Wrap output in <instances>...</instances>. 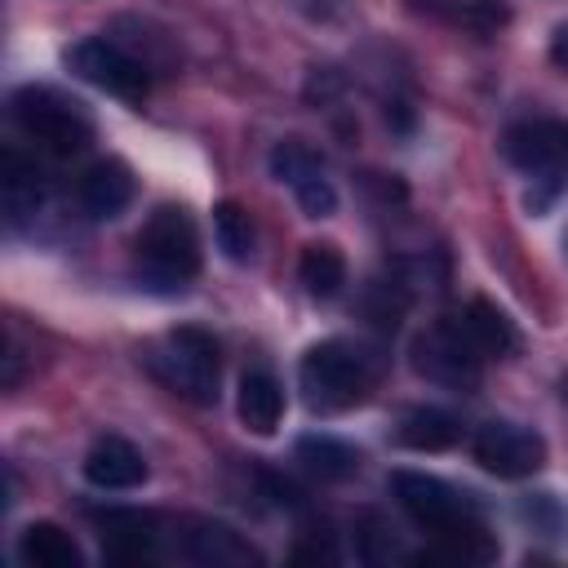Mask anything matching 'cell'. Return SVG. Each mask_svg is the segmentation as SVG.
I'll use <instances>...</instances> for the list:
<instances>
[{
	"instance_id": "6da1fadb",
	"label": "cell",
	"mask_w": 568,
	"mask_h": 568,
	"mask_svg": "<svg viewBox=\"0 0 568 568\" xmlns=\"http://www.w3.org/2000/svg\"><path fill=\"white\" fill-rule=\"evenodd\" d=\"M377 373H382V364L373 351H364L359 342H346V337H328L302 355L297 386L315 413H346L373 395Z\"/></svg>"
},
{
	"instance_id": "7a4b0ae2",
	"label": "cell",
	"mask_w": 568,
	"mask_h": 568,
	"mask_svg": "<svg viewBox=\"0 0 568 568\" xmlns=\"http://www.w3.org/2000/svg\"><path fill=\"white\" fill-rule=\"evenodd\" d=\"M133 271L146 288L182 293L200 275V235L186 209L160 204L133 235Z\"/></svg>"
},
{
	"instance_id": "3957f363",
	"label": "cell",
	"mask_w": 568,
	"mask_h": 568,
	"mask_svg": "<svg viewBox=\"0 0 568 568\" xmlns=\"http://www.w3.org/2000/svg\"><path fill=\"white\" fill-rule=\"evenodd\" d=\"M146 368L160 386H169L173 395L191 399V404H217V386H222V355L213 333L204 328H173L164 333L155 346H146Z\"/></svg>"
},
{
	"instance_id": "277c9868",
	"label": "cell",
	"mask_w": 568,
	"mask_h": 568,
	"mask_svg": "<svg viewBox=\"0 0 568 568\" xmlns=\"http://www.w3.org/2000/svg\"><path fill=\"white\" fill-rule=\"evenodd\" d=\"M9 115H13V124H18L31 142H40V146L53 151V155H75V151H84V146L93 142V120H89V111H84L75 98L49 89V84H22V89L9 98Z\"/></svg>"
},
{
	"instance_id": "5b68a950",
	"label": "cell",
	"mask_w": 568,
	"mask_h": 568,
	"mask_svg": "<svg viewBox=\"0 0 568 568\" xmlns=\"http://www.w3.org/2000/svg\"><path fill=\"white\" fill-rule=\"evenodd\" d=\"M408 359H413V368L426 382L448 386V390H475L479 377H484V355L466 337L462 320H435V324H426L413 337Z\"/></svg>"
},
{
	"instance_id": "8992f818",
	"label": "cell",
	"mask_w": 568,
	"mask_h": 568,
	"mask_svg": "<svg viewBox=\"0 0 568 568\" xmlns=\"http://www.w3.org/2000/svg\"><path fill=\"white\" fill-rule=\"evenodd\" d=\"M390 493L395 501L435 537H448V532H475L484 528L470 497H462L453 484L426 475V470H395L390 475Z\"/></svg>"
},
{
	"instance_id": "52a82bcc",
	"label": "cell",
	"mask_w": 568,
	"mask_h": 568,
	"mask_svg": "<svg viewBox=\"0 0 568 568\" xmlns=\"http://www.w3.org/2000/svg\"><path fill=\"white\" fill-rule=\"evenodd\" d=\"M67 67L89 80L93 89L120 98V102H142L146 89H151V71L115 40V36H89V40H75L67 49Z\"/></svg>"
},
{
	"instance_id": "ba28073f",
	"label": "cell",
	"mask_w": 568,
	"mask_h": 568,
	"mask_svg": "<svg viewBox=\"0 0 568 568\" xmlns=\"http://www.w3.org/2000/svg\"><path fill=\"white\" fill-rule=\"evenodd\" d=\"M475 462L497 479H524L546 466V439L519 422H488L475 435Z\"/></svg>"
},
{
	"instance_id": "9c48e42d",
	"label": "cell",
	"mask_w": 568,
	"mask_h": 568,
	"mask_svg": "<svg viewBox=\"0 0 568 568\" xmlns=\"http://www.w3.org/2000/svg\"><path fill=\"white\" fill-rule=\"evenodd\" d=\"M501 155L532 178H568V120H519L501 138Z\"/></svg>"
},
{
	"instance_id": "30bf717a",
	"label": "cell",
	"mask_w": 568,
	"mask_h": 568,
	"mask_svg": "<svg viewBox=\"0 0 568 568\" xmlns=\"http://www.w3.org/2000/svg\"><path fill=\"white\" fill-rule=\"evenodd\" d=\"M271 173H275V182H284L293 191V200L306 217H328L337 209V191L324 173V160L306 142H297V138L280 142L271 151Z\"/></svg>"
},
{
	"instance_id": "8fae6325",
	"label": "cell",
	"mask_w": 568,
	"mask_h": 568,
	"mask_svg": "<svg viewBox=\"0 0 568 568\" xmlns=\"http://www.w3.org/2000/svg\"><path fill=\"white\" fill-rule=\"evenodd\" d=\"M182 559L200 564V568H253L262 564V550L235 532L231 524H217V519H186L182 532Z\"/></svg>"
},
{
	"instance_id": "7c38bea8",
	"label": "cell",
	"mask_w": 568,
	"mask_h": 568,
	"mask_svg": "<svg viewBox=\"0 0 568 568\" xmlns=\"http://www.w3.org/2000/svg\"><path fill=\"white\" fill-rule=\"evenodd\" d=\"M133 173H129V164H120V160H93L84 173H80V182H75V200H80V209L93 217V222H111V217H120L129 204H133Z\"/></svg>"
},
{
	"instance_id": "4fadbf2b",
	"label": "cell",
	"mask_w": 568,
	"mask_h": 568,
	"mask_svg": "<svg viewBox=\"0 0 568 568\" xmlns=\"http://www.w3.org/2000/svg\"><path fill=\"white\" fill-rule=\"evenodd\" d=\"M84 479L93 488H106V493H124V488H138L146 484V457L120 439V435H102L93 439V448L84 453Z\"/></svg>"
},
{
	"instance_id": "5bb4252c",
	"label": "cell",
	"mask_w": 568,
	"mask_h": 568,
	"mask_svg": "<svg viewBox=\"0 0 568 568\" xmlns=\"http://www.w3.org/2000/svg\"><path fill=\"white\" fill-rule=\"evenodd\" d=\"M413 13H426L435 22H448L470 36H493L510 22V9L501 0H408Z\"/></svg>"
},
{
	"instance_id": "9a60e30c",
	"label": "cell",
	"mask_w": 568,
	"mask_h": 568,
	"mask_svg": "<svg viewBox=\"0 0 568 568\" xmlns=\"http://www.w3.org/2000/svg\"><path fill=\"white\" fill-rule=\"evenodd\" d=\"M462 328H466V337L475 342V351H479L484 359H488V355L506 359V355L519 351V328H515V320H510L501 306H493L488 297L466 302V311H462Z\"/></svg>"
},
{
	"instance_id": "2e32d148",
	"label": "cell",
	"mask_w": 568,
	"mask_h": 568,
	"mask_svg": "<svg viewBox=\"0 0 568 568\" xmlns=\"http://www.w3.org/2000/svg\"><path fill=\"white\" fill-rule=\"evenodd\" d=\"M235 413L253 435H271L280 426V417H284V386L266 368L244 373L240 377V395H235Z\"/></svg>"
},
{
	"instance_id": "e0dca14e",
	"label": "cell",
	"mask_w": 568,
	"mask_h": 568,
	"mask_svg": "<svg viewBox=\"0 0 568 568\" xmlns=\"http://www.w3.org/2000/svg\"><path fill=\"white\" fill-rule=\"evenodd\" d=\"M18 555H22L31 568H80V564H84L75 537H71L67 528L49 524V519L22 528V537H18Z\"/></svg>"
},
{
	"instance_id": "ac0fdd59",
	"label": "cell",
	"mask_w": 568,
	"mask_h": 568,
	"mask_svg": "<svg viewBox=\"0 0 568 568\" xmlns=\"http://www.w3.org/2000/svg\"><path fill=\"white\" fill-rule=\"evenodd\" d=\"M297 284H302L306 297H315V302L337 297L342 284H346V257H342V248L328 244V240L306 244L302 257H297Z\"/></svg>"
},
{
	"instance_id": "d6986e66",
	"label": "cell",
	"mask_w": 568,
	"mask_h": 568,
	"mask_svg": "<svg viewBox=\"0 0 568 568\" xmlns=\"http://www.w3.org/2000/svg\"><path fill=\"white\" fill-rule=\"evenodd\" d=\"M395 435H399L404 448H417V453H444V448L457 444L462 426H457V417L444 413V408H413V413H404V422H399Z\"/></svg>"
},
{
	"instance_id": "ffe728a7",
	"label": "cell",
	"mask_w": 568,
	"mask_h": 568,
	"mask_svg": "<svg viewBox=\"0 0 568 568\" xmlns=\"http://www.w3.org/2000/svg\"><path fill=\"white\" fill-rule=\"evenodd\" d=\"M297 462L320 479H351L359 470V448H351L346 439H333V435H302Z\"/></svg>"
},
{
	"instance_id": "44dd1931",
	"label": "cell",
	"mask_w": 568,
	"mask_h": 568,
	"mask_svg": "<svg viewBox=\"0 0 568 568\" xmlns=\"http://www.w3.org/2000/svg\"><path fill=\"white\" fill-rule=\"evenodd\" d=\"M213 240H217V248H222L231 262H253L257 231H253L248 209L235 204V200H222V204L213 209Z\"/></svg>"
},
{
	"instance_id": "7402d4cb",
	"label": "cell",
	"mask_w": 568,
	"mask_h": 568,
	"mask_svg": "<svg viewBox=\"0 0 568 568\" xmlns=\"http://www.w3.org/2000/svg\"><path fill=\"white\" fill-rule=\"evenodd\" d=\"M40 209V173L18 151H4V213L9 222H27Z\"/></svg>"
},
{
	"instance_id": "603a6c76",
	"label": "cell",
	"mask_w": 568,
	"mask_h": 568,
	"mask_svg": "<svg viewBox=\"0 0 568 568\" xmlns=\"http://www.w3.org/2000/svg\"><path fill=\"white\" fill-rule=\"evenodd\" d=\"M550 58H555V67L568 75V22L555 27V36H550Z\"/></svg>"
}]
</instances>
